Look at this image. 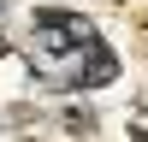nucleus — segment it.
I'll use <instances>...</instances> for the list:
<instances>
[{"label":"nucleus","mask_w":148,"mask_h":142,"mask_svg":"<svg viewBox=\"0 0 148 142\" xmlns=\"http://www.w3.org/2000/svg\"><path fill=\"white\" fill-rule=\"evenodd\" d=\"M30 65L42 71V83L53 89H95V83L113 77V53L101 47V36L77 18V12H42L36 18V47Z\"/></svg>","instance_id":"nucleus-1"}]
</instances>
